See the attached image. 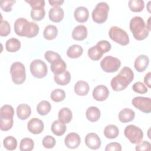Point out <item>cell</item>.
<instances>
[{"label": "cell", "instance_id": "obj_1", "mask_svg": "<svg viewBox=\"0 0 151 151\" xmlns=\"http://www.w3.org/2000/svg\"><path fill=\"white\" fill-rule=\"evenodd\" d=\"M39 29V27L37 23L28 21L25 18H19L14 23L15 32L21 37H34L38 34Z\"/></svg>", "mask_w": 151, "mask_h": 151}, {"label": "cell", "instance_id": "obj_2", "mask_svg": "<svg viewBox=\"0 0 151 151\" xmlns=\"http://www.w3.org/2000/svg\"><path fill=\"white\" fill-rule=\"evenodd\" d=\"M134 78V73L129 67H123L119 73L114 77L110 82L112 89L115 91H120L129 86Z\"/></svg>", "mask_w": 151, "mask_h": 151}, {"label": "cell", "instance_id": "obj_3", "mask_svg": "<svg viewBox=\"0 0 151 151\" xmlns=\"http://www.w3.org/2000/svg\"><path fill=\"white\" fill-rule=\"evenodd\" d=\"M129 28L134 38L138 41H142L146 38L150 31L143 19L138 16L131 19Z\"/></svg>", "mask_w": 151, "mask_h": 151}, {"label": "cell", "instance_id": "obj_4", "mask_svg": "<svg viewBox=\"0 0 151 151\" xmlns=\"http://www.w3.org/2000/svg\"><path fill=\"white\" fill-rule=\"evenodd\" d=\"M10 74L12 80L15 84H21L25 81V68L24 65L20 62L12 63L10 67Z\"/></svg>", "mask_w": 151, "mask_h": 151}, {"label": "cell", "instance_id": "obj_5", "mask_svg": "<svg viewBox=\"0 0 151 151\" xmlns=\"http://www.w3.org/2000/svg\"><path fill=\"white\" fill-rule=\"evenodd\" d=\"M109 11V6L106 2L98 3L91 14L93 21L97 24H103L106 22L108 17Z\"/></svg>", "mask_w": 151, "mask_h": 151}, {"label": "cell", "instance_id": "obj_6", "mask_svg": "<svg viewBox=\"0 0 151 151\" xmlns=\"http://www.w3.org/2000/svg\"><path fill=\"white\" fill-rule=\"evenodd\" d=\"M109 35L111 40L121 45L125 46L129 43L127 33L119 27H111L109 31Z\"/></svg>", "mask_w": 151, "mask_h": 151}, {"label": "cell", "instance_id": "obj_7", "mask_svg": "<svg viewBox=\"0 0 151 151\" xmlns=\"http://www.w3.org/2000/svg\"><path fill=\"white\" fill-rule=\"evenodd\" d=\"M124 134L133 144L139 143L143 137V133L142 129L133 124L127 126L124 129Z\"/></svg>", "mask_w": 151, "mask_h": 151}, {"label": "cell", "instance_id": "obj_8", "mask_svg": "<svg viewBox=\"0 0 151 151\" xmlns=\"http://www.w3.org/2000/svg\"><path fill=\"white\" fill-rule=\"evenodd\" d=\"M120 60L111 55L106 56L100 62V67L106 73L116 72L120 68Z\"/></svg>", "mask_w": 151, "mask_h": 151}, {"label": "cell", "instance_id": "obj_9", "mask_svg": "<svg viewBox=\"0 0 151 151\" xmlns=\"http://www.w3.org/2000/svg\"><path fill=\"white\" fill-rule=\"evenodd\" d=\"M29 70L31 74L38 78L45 77L48 73V68L46 64L39 59L34 60L31 63Z\"/></svg>", "mask_w": 151, "mask_h": 151}, {"label": "cell", "instance_id": "obj_10", "mask_svg": "<svg viewBox=\"0 0 151 151\" xmlns=\"http://www.w3.org/2000/svg\"><path fill=\"white\" fill-rule=\"evenodd\" d=\"M132 103L134 107L145 113L151 112V100L149 97H136L132 99Z\"/></svg>", "mask_w": 151, "mask_h": 151}, {"label": "cell", "instance_id": "obj_11", "mask_svg": "<svg viewBox=\"0 0 151 151\" xmlns=\"http://www.w3.org/2000/svg\"><path fill=\"white\" fill-rule=\"evenodd\" d=\"M27 128L30 133L38 134L41 133L44 130V124L41 120L34 117L29 120L27 123Z\"/></svg>", "mask_w": 151, "mask_h": 151}, {"label": "cell", "instance_id": "obj_12", "mask_svg": "<svg viewBox=\"0 0 151 151\" xmlns=\"http://www.w3.org/2000/svg\"><path fill=\"white\" fill-rule=\"evenodd\" d=\"M85 143L86 146L92 149H98L101 144L99 136L95 133H89L85 137Z\"/></svg>", "mask_w": 151, "mask_h": 151}, {"label": "cell", "instance_id": "obj_13", "mask_svg": "<svg viewBox=\"0 0 151 151\" xmlns=\"http://www.w3.org/2000/svg\"><path fill=\"white\" fill-rule=\"evenodd\" d=\"M92 94L94 100L103 101L106 100L109 97V90L106 86L104 85H99L94 88Z\"/></svg>", "mask_w": 151, "mask_h": 151}, {"label": "cell", "instance_id": "obj_14", "mask_svg": "<svg viewBox=\"0 0 151 151\" xmlns=\"http://www.w3.org/2000/svg\"><path fill=\"white\" fill-rule=\"evenodd\" d=\"M81 143V139L80 136L76 133H68L64 139V143L65 146L69 149L77 148Z\"/></svg>", "mask_w": 151, "mask_h": 151}, {"label": "cell", "instance_id": "obj_15", "mask_svg": "<svg viewBox=\"0 0 151 151\" xmlns=\"http://www.w3.org/2000/svg\"><path fill=\"white\" fill-rule=\"evenodd\" d=\"M149 64V57L146 55H140L136 58L134 63V67L137 71L143 72L147 68Z\"/></svg>", "mask_w": 151, "mask_h": 151}, {"label": "cell", "instance_id": "obj_16", "mask_svg": "<svg viewBox=\"0 0 151 151\" xmlns=\"http://www.w3.org/2000/svg\"><path fill=\"white\" fill-rule=\"evenodd\" d=\"M74 17L77 22L81 23L85 22L88 19V10L84 6H78L74 10Z\"/></svg>", "mask_w": 151, "mask_h": 151}, {"label": "cell", "instance_id": "obj_17", "mask_svg": "<svg viewBox=\"0 0 151 151\" xmlns=\"http://www.w3.org/2000/svg\"><path fill=\"white\" fill-rule=\"evenodd\" d=\"M72 38L77 41H83L87 38V29L86 27L83 25H79L76 26L71 34Z\"/></svg>", "mask_w": 151, "mask_h": 151}, {"label": "cell", "instance_id": "obj_18", "mask_svg": "<svg viewBox=\"0 0 151 151\" xmlns=\"http://www.w3.org/2000/svg\"><path fill=\"white\" fill-rule=\"evenodd\" d=\"M49 19L54 22H60L64 17V10L60 7H54L51 8L48 12Z\"/></svg>", "mask_w": 151, "mask_h": 151}, {"label": "cell", "instance_id": "obj_19", "mask_svg": "<svg viewBox=\"0 0 151 151\" xmlns=\"http://www.w3.org/2000/svg\"><path fill=\"white\" fill-rule=\"evenodd\" d=\"M31 109L27 104H21L17 107V115L18 117L22 120L27 119L31 115Z\"/></svg>", "mask_w": 151, "mask_h": 151}, {"label": "cell", "instance_id": "obj_20", "mask_svg": "<svg viewBox=\"0 0 151 151\" xmlns=\"http://www.w3.org/2000/svg\"><path fill=\"white\" fill-rule=\"evenodd\" d=\"M134 111L129 108H124L122 109L119 113V119L122 123L130 122L134 119Z\"/></svg>", "mask_w": 151, "mask_h": 151}, {"label": "cell", "instance_id": "obj_21", "mask_svg": "<svg viewBox=\"0 0 151 151\" xmlns=\"http://www.w3.org/2000/svg\"><path fill=\"white\" fill-rule=\"evenodd\" d=\"M67 64L65 61L59 58L51 63V70L54 74H59L66 70Z\"/></svg>", "mask_w": 151, "mask_h": 151}, {"label": "cell", "instance_id": "obj_22", "mask_svg": "<svg viewBox=\"0 0 151 151\" xmlns=\"http://www.w3.org/2000/svg\"><path fill=\"white\" fill-rule=\"evenodd\" d=\"M74 91L76 94L80 96H86L90 90L88 84L84 81H78L74 85Z\"/></svg>", "mask_w": 151, "mask_h": 151}, {"label": "cell", "instance_id": "obj_23", "mask_svg": "<svg viewBox=\"0 0 151 151\" xmlns=\"http://www.w3.org/2000/svg\"><path fill=\"white\" fill-rule=\"evenodd\" d=\"M54 80L57 84L60 86H65L70 83L71 80V75L69 71L65 70L61 74H54Z\"/></svg>", "mask_w": 151, "mask_h": 151}, {"label": "cell", "instance_id": "obj_24", "mask_svg": "<svg viewBox=\"0 0 151 151\" xmlns=\"http://www.w3.org/2000/svg\"><path fill=\"white\" fill-rule=\"evenodd\" d=\"M100 110L95 106L89 107L86 112V117L91 122H97L100 117Z\"/></svg>", "mask_w": 151, "mask_h": 151}, {"label": "cell", "instance_id": "obj_25", "mask_svg": "<svg viewBox=\"0 0 151 151\" xmlns=\"http://www.w3.org/2000/svg\"><path fill=\"white\" fill-rule=\"evenodd\" d=\"M51 129L55 135L60 136L65 133L67 130V127L64 123L60 122L59 120H56L52 123Z\"/></svg>", "mask_w": 151, "mask_h": 151}, {"label": "cell", "instance_id": "obj_26", "mask_svg": "<svg viewBox=\"0 0 151 151\" xmlns=\"http://www.w3.org/2000/svg\"><path fill=\"white\" fill-rule=\"evenodd\" d=\"M58 120L64 123V124L69 123L73 118V113L71 110L67 108V107H64L60 110L58 114Z\"/></svg>", "mask_w": 151, "mask_h": 151}, {"label": "cell", "instance_id": "obj_27", "mask_svg": "<svg viewBox=\"0 0 151 151\" xmlns=\"http://www.w3.org/2000/svg\"><path fill=\"white\" fill-rule=\"evenodd\" d=\"M83 52V48L78 44L71 45L67 50V55L69 58H77L82 55Z\"/></svg>", "mask_w": 151, "mask_h": 151}, {"label": "cell", "instance_id": "obj_28", "mask_svg": "<svg viewBox=\"0 0 151 151\" xmlns=\"http://www.w3.org/2000/svg\"><path fill=\"white\" fill-rule=\"evenodd\" d=\"M45 11L43 6H38L32 8L31 11V17L35 21H41L45 17Z\"/></svg>", "mask_w": 151, "mask_h": 151}, {"label": "cell", "instance_id": "obj_29", "mask_svg": "<svg viewBox=\"0 0 151 151\" xmlns=\"http://www.w3.org/2000/svg\"><path fill=\"white\" fill-rule=\"evenodd\" d=\"M58 34V29L56 26L54 25H48L45 27L43 36L45 39L47 40H52L56 38Z\"/></svg>", "mask_w": 151, "mask_h": 151}, {"label": "cell", "instance_id": "obj_30", "mask_svg": "<svg viewBox=\"0 0 151 151\" xmlns=\"http://www.w3.org/2000/svg\"><path fill=\"white\" fill-rule=\"evenodd\" d=\"M104 134L107 139H115L119 134V128L114 124H109L104 129Z\"/></svg>", "mask_w": 151, "mask_h": 151}, {"label": "cell", "instance_id": "obj_31", "mask_svg": "<svg viewBox=\"0 0 151 151\" xmlns=\"http://www.w3.org/2000/svg\"><path fill=\"white\" fill-rule=\"evenodd\" d=\"M21 48L20 41L15 38H11L8 40L5 43L6 50L10 52H14L18 51Z\"/></svg>", "mask_w": 151, "mask_h": 151}, {"label": "cell", "instance_id": "obj_32", "mask_svg": "<svg viewBox=\"0 0 151 151\" xmlns=\"http://www.w3.org/2000/svg\"><path fill=\"white\" fill-rule=\"evenodd\" d=\"M87 54L90 59L94 61H98L102 57L104 52L102 50L96 45L90 48L88 50Z\"/></svg>", "mask_w": 151, "mask_h": 151}, {"label": "cell", "instance_id": "obj_33", "mask_svg": "<svg viewBox=\"0 0 151 151\" xmlns=\"http://www.w3.org/2000/svg\"><path fill=\"white\" fill-rule=\"evenodd\" d=\"M51 109L50 103L46 100L40 101L37 106V111L41 116H45L49 113Z\"/></svg>", "mask_w": 151, "mask_h": 151}, {"label": "cell", "instance_id": "obj_34", "mask_svg": "<svg viewBox=\"0 0 151 151\" xmlns=\"http://www.w3.org/2000/svg\"><path fill=\"white\" fill-rule=\"evenodd\" d=\"M14 110L12 106L8 104L2 106L0 110V119H13Z\"/></svg>", "mask_w": 151, "mask_h": 151}, {"label": "cell", "instance_id": "obj_35", "mask_svg": "<svg viewBox=\"0 0 151 151\" xmlns=\"http://www.w3.org/2000/svg\"><path fill=\"white\" fill-rule=\"evenodd\" d=\"M128 6L132 12H139L145 8V3L142 0H130Z\"/></svg>", "mask_w": 151, "mask_h": 151}, {"label": "cell", "instance_id": "obj_36", "mask_svg": "<svg viewBox=\"0 0 151 151\" xmlns=\"http://www.w3.org/2000/svg\"><path fill=\"white\" fill-rule=\"evenodd\" d=\"M3 145L6 149L8 150H14L16 149L17 147V139L12 136H8L4 139Z\"/></svg>", "mask_w": 151, "mask_h": 151}, {"label": "cell", "instance_id": "obj_37", "mask_svg": "<svg viewBox=\"0 0 151 151\" xmlns=\"http://www.w3.org/2000/svg\"><path fill=\"white\" fill-rule=\"evenodd\" d=\"M34 142L31 138H23L19 144V149L21 151H31L33 149Z\"/></svg>", "mask_w": 151, "mask_h": 151}, {"label": "cell", "instance_id": "obj_38", "mask_svg": "<svg viewBox=\"0 0 151 151\" xmlns=\"http://www.w3.org/2000/svg\"><path fill=\"white\" fill-rule=\"evenodd\" d=\"M50 97L54 102H60L64 100L65 97V91L60 88H57L52 91Z\"/></svg>", "mask_w": 151, "mask_h": 151}, {"label": "cell", "instance_id": "obj_39", "mask_svg": "<svg viewBox=\"0 0 151 151\" xmlns=\"http://www.w3.org/2000/svg\"><path fill=\"white\" fill-rule=\"evenodd\" d=\"M11 32V27L7 21L1 19L0 24V35L1 37H6Z\"/></svg>", "mask_w": 151, "mask_h": 151}, {"label": "cell", "instance_id": "obj_40", "mask_svg": "<svg viewBox=\"0 0 151 151\" xmlns=\"http://www.w3.org/2000/svg\"><path fill=\"white\" fill-rule=\"evenodd\" d=\"M55 143H56V141L55 138L50 135L45 136L43 138L42 141V146L47 149L53 148L55 146Z\"/></svg>", "mask_w": 151, "mask_h": 151}, {"label": "cell", "instance_id": "obj_41", "mask_svg": "<svg viewBox=\"0 0 151 151\" xmlns=\"http://www.w3.org/2000/svg\"><path fill=\"white\" fill-rule=\"evenodd\" d=\"M13 119H0V129L2 131L10 130L13 126Z\"/></svg>", "mask_w": 151, "mask_h": 151}, {"label": "cell", "instance_id": "obj_42", "mask_svg": "<svg viewBox=\"0 0 151 151\" xmlns=\"http://www.w3.org/2000/svg\"><path fill=\"white\" fill-rule=\"evenodd\" d=\"M132 89L134 92L139 94H145L148 91L146 86L140 81L134 83L132 86Z\"/></svg>", "mask_w": 151, "mask_h": 151}, {"label": "cell", "instance_id": "obj_43", "mask_svg": "<svg viewBox=\"0 0 151 151\" xmlns=\"http://www.w3.org/2000/svg\"><path fill=\"white\" fill-rule=\"evenodd\" d=\"M15 2L14 0H2L0 2V6L4 11L10 12L12 11V7Z\"/></svg>", "mask_w": 151, "mask_h": 151}, {"label": "cell", "instance_id": "obj_44", "mask_svg": "<svg viewBox=\"0 0 151 151\" xmlns=\"http://www.w3.org/2000/svg\"><path fill=\"white\" fill-rule=\"evenodd\" d=\"M44 57L50 64L56 60L61 58L60 55L58 53L52 51H47L44 54Z\"/></svg>", "mask_w": 151, "mask_h": 151}, {"label": "cell", "instance_id": "obj_45", "mask_svg": "<svg viewBox=\"0 0 151 151\" xmlns=\"http://www.w3.org/2000/svg\"><path fill=\"white\" fill-rule=\"evenodd\" d=\"M151 149V144L148 141H141L139 143L137 144V145L135 147V150L138 151L141 150H150Z\"/></svg>", "mask_w": 151, "mask_h": 151}, {"label": "cell", "instance_id": "obj_46", "mask_svg": "<svg viewBox=\"0 0 151 151\" xmlns=\"http://www.w3.org/2000/svg\"><path fill=\"white\" fill-rule=\"evenodd\" d=\"M96 45H98L102 50L104 53H106L109 51L111 48V45L110 43L106 40L100 41L97 43Z\"/></svg>", "mask_w": 151, "mask_h": 151}, {"label": "cell", "instance_id": "obj_47", "mask_svg": "<svg viewBox=\"0 0 151 151\" xmlns=\"http://www.w3.org/2000/svg\"><path fill=\"white\" fill-rule=\"evenodd\" d=\"M105 150L106 151H110V150L121 151L122 150V146L120 143H119L117 142H111L106 145Z\"/></svg>", "mask_w": 151, "mask_h": 151}, {"label": "cell", "instance_id": "obj_48", "mask_svg": "<svg viewBox=\"0 0 151 151\" xmlns=\"http://www.w3.org/2000/svg\"><path fill=\"white\" fill-rule=\"evenodd\" d=\"M26 2L28 3L31 8L41 6L44 7L45 6V1L44 0H31V1H25Z\"/></svg>", "mask_w": 151, "mask_h": 151}, {"label": "cell", "instance_id": "obj_49", "mask_svg": "<svg viewBox=\"0 0 151 151\" xmlns=\"http://www.w3.org/2000/svg\"><path fill=\"white\" fill-rule=\"evenodd\" d=\"M150 77H151V73H147L145 77H144V83L149 88H151V84H150Z\"/></svg>", "mask_w": 151, "mask_h": 151}, {"label": "cell", "instance_id": "obj_50", "mask_svg": "<svg viewBox=\"0 0 151 151\" xmlns=\"http://www.w3.org/2000/svg\"><path fill=\"white\" fill-rule=\"evenodd\" d=\"M48 2L50 3V5L54 6V7H59L60 5H61L64 1H54V0H50L48 1Z\"/></svg>", "mask_w": 151, "mask_h": 151}, {"label": "cell", "instance_id": "obj_51", "mask_svg": "<svg viewBox=\"0 0 151 151\" xmlns=\"http://www.w3.org/2000/svg\"><path fill=\"white\" fill-rule=\"evenodd\" d=\"M150 17L148 19V21H147V24H146V25L148 28V29H149V31L150 30Z\"/></svg>", "mask_w": 151, "mask_h": 151}, {"label": "cell", "instance_id": "obj_52", "mask_svg": "<svg viewBox=\"0 0 151 151\" xmlns=\"http://www.w3.org/2000/svg\"><path fill=\"white\" fill-rule=\"evenodd\" d=\"M150 2H150V1H149V2H148V4H147V6H148V7H147V10H148V11H149V12H150V7H149V6H150V5H149V4H150Z\"/></svg>", "mask_w": 151, "mask_h": 151}]
</instances>
